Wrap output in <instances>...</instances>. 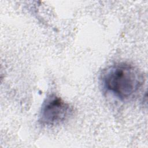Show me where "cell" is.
<instances>
[{
	"label": "cell",
	"instance_id": "cell-1",
	"mask_svg": "<svg viewBox=\"0 0 148 148\" xmlns=\"http://www.w3.org/2000/svg\"><path fill=\"white\" fill-rule=\"evenodd\" d=\"M101 79L103 88L121 101L134 97L144 83L142 72L134 65L124 62L107 68Z\"/></svg>",
	"mask_w": 148,
	"mask_h": 148
},
{
	"label": "cell",
	"instance_id": "cell-2",
	"mask_svg": "<svg viewBox=\"0 0 148 148\" xmlns=\"http://www.w3.org/2000/svg\"><path fill=\"white\" fill-rule=\"evenodd\" d=\"M73 112V108L69 103L55 94H50L42 105L39 122L46 127L60 125L68 120Z\"/></svg>",
	"mask_w": 148,
	"mask_h": 148
}]
</instances>
